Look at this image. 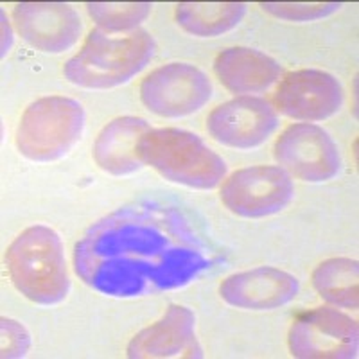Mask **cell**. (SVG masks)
<instances>
[{
	"mask_svg": "<svg viewBox=\"0 0 359 359\" xmlns=\"http://www.w3.org/2000/svg\"><path fill=\"white\" fill-rule=\"evenodd\" d=\"M214 252L182 210L144 201L94 223L74 246V271L107 297L135 298L191 284Z\"/></svg>",
	"mask_w": 359,
	"mask_h": 359,
	"instance_id": "cell-1",
	"label": "cell"
},
{
	"mask_svg": "<svg viewBox=\"0 0 359 359\" xmlns=\"http://www.w3.org/2000/svg\"><path fill=\"white\" fill-rule=\"evenodd\" d=\"M155 54V40L147 31L114 34L92 29L81 49L65 63L63 74L72 85L88 90L121 86L135 78Z\"/></svg>",
	"mask_w": 359,
	"mask_h": 359,
	"instance_id": "cell-2",
	"label": "cell"
},
{
	"mask_svg": "<svg viewBox=\"0 0 359 359\" xmlns=\"http://www.w3.org/2000/svg\"><path fill=\"white\" fill-rule=\"evenodd\" d=\"M9 278L18 293L38 306H56L70 291L62 237L45 224L25 229L6 253Z\"/></svg>",
	"mask_w": 359,
	"mask_h": 359,
	"instance_id": "cell-3",
	"label": "cell"
},
{
	"mask_svg": "<svg viewBox=\"0 0 359 359\" xmlns=\"http://www.w3.org/2000/svg\"><path fill=\"white\" fill-rule=\"evenodd\" d=\"M137 153L144 165L189 189H216L229 171L226 162L201 137L180 128H151L139 140Z\"/></svg>",
	"mask_w": 359,
	"mask_h": 359,
	"instance_id": "cell-4",
	"label": "cell"
},
{
	"mask_svg": "<svg viewBox=\"0 0 359 359\" xmlns=\"http://www.w3.org/2000/svg\"><path fill=\"white\" fill-rule=\"evenodd\" d=\"M85 130V108L79 101L50 95L31 102L18 123L17 149L33 162H54L72 151Z\"/></svg>",
	"mask_w": 359,
	"mask_h": 359,
	"instance_id": "cell-5",
	"label": "cell"
},
{
	"mask_svg": "<svg viewBox=\"0 0 359 359\" xmlns=\"http://www.w3.org/2000/svg\"><path fill=\"white\" fill-rule=\"evenodd\" d=\"M140 101L151 114L180 118L196 114L214 94L207 74L191 63H168L151 70L139 88Z\"/></svg>",
	"mask_w": 359,
	"mask_h": 359,
	"instance_id": "cell-6",
	"label": "cell"
},
{
	"mask_svg": "<svg viewBox=\"0 0 359 359\" xmlns=\"http://www.w3.org/2000/svg\"><path fill=\"white\" fill-rule=\"evenodd\" d=\"M294 184L280 165H253L223 180L219 198L236 216L259 219L278 214L291 203Z\"/></svg>",
	"mask_w": 359,
	"mask_h": 359,
	"instance_id": "cell-7",
	"label": "cell"
},
{
	"mask_svg": "<svg viewBox=\"0 0 359 359\" xmlns=\"http://www.w3.org/2000/svg\"><path fill=\"white\" fill-rule=\"evenodd\" d=\"M287 345L293 358H358L359 327L352 316L331 307H316L298 314L291 323Z\"/></svg>",
	"mask_w": 359,
	"mask_h": 359,
	"instance_id": "cell-8",
	"label": "cell"
},
{
	"mask_svg": "<svg viewBox=\"0 0 359 359\" xmlns=\"http://www.w3.org/2000/svg\"><path fill=\"white\" fill-rule=\"evenodd\" d=\"M273 156L287 175L309 184L329 182L341 171L338 144L318 124L287 126L275 140Z\"/></svg>",
	"mask_w": 359,
	"mask_h": 359,
	"instance_id": "cell-9",
	"label": "cell"
},
{
	"mask_svg": "<svg viewBox=\"0 0 359 359\" xmlns=\"http://www.w3.org/2000/svg\"><path fill=\"white\" fill-rule=\"evenodd\" d=\"M271 104L277 114L286 115L293 121L320 123L341 110V83L325 70H291L277 83Z\"/></svg>",
	"mask_w": 359,
	"mask_h": 359,
	"instance_id": "cell-10",
	"label": "cell"
},
{
	"mask_svg": "<svg viewBox=\"0 0 359 359\" xmlns=\"http://www.w3.org/2000/svg\"><path fill=\"white\" fill-rule=\"evenodd\" d=\"M277 128L278 114L271 101L255 95H237L207 117V131L217 144L243 151L262 146Z\"/></svg>",
	"mask_w": 359,
	"mask_h": 359,
	"instance_id": "cell-11",
	"label": "cell"
},
{
	"mask_svg": "<svg viewBox=\"0 0 359 359\" xmlns=\"http://www.w3.org/2000/svg\"><path fill=\"white\" fill-rule=\"evenodd\" d=\"M13 24L31 47L60 54L72 49L81 36L79 13L62 2H22L13 9Z\"/></svg>",
	"mask_w": 359,
	"mask_h": 359,
	"instance_id": "cell-12",
	"label": "cell"
},
{
	"mask_svg": "<svg viewBox=\"0 0 359 359\" xmlns=\"http://www.w3.org/2000/svg\"><path fill=\"white\" fill-rule=\"evenodd\" d=\"M126 355L131 359L203 358L196 338V316L189 307L172 304L158 322L133 336Z\"/></svg>",
	"mask_w": 359,
	"mask_h": 359,
	"instance_id": "cell-13",
	"label": "cell"
},
{
	"mask_svg": "<svg viewBox=\"0 0 359 359\" xmlns=\"http://www.w3.org/2000/svg\"><path fill=\"white\" fill-rule=\"evenodd\" d=\"M298 293V278L271 266L233 273L219 284V297L224 304L248 311L277 309L294 300Z\"/></svg>",
	"mask_w": 359,
	"mask_h": 359,
	"instance_id": "cell-14",
	"label": "cell"
},
{
	"mask_svg": "<svg viewBox=\"0 0 359 359\" xmlns=\"http://www.w3.org/2000/svg\"><path fill=\"white\" fill-rule=\"evenodd\" d=\"M214 74L232 94H262L277 85L284 69L275 57L252 47H229L214 60Z\"/></svg>",
	"mask_w": 359,
	"mask_h": 359,
	"instance_id": "cell-15",
	"label": "cell"
},
{
	"mask_svg": "<svg viewBox=\"0 0 359 359\" xmlns=\"http://www.w3.org/2000/svg\"><path fill=\"white\" fill-rule=\"evenodd\" d=\"M151 124L142 117H117L102 128L94 144V160L108 175L126 176L139 171L140 162L137 146Z\"/></svg>",
	"mask_w": 359,
	"mask_h": 359,
	"instance_id": "cell-16",
	"label": "cell"
},
{
	"mask_svg": "<svg viewBox=\"0 0 359 359\" xmlns=\"http://www.w3.org/2000/svg\"><path fill=\"white\" fill-rule=\"evenodd\" d=\"M248 6L243 2H182L176 6V24L185 33L210 38L229 33L241 24Z\"/></svg>",
	"mask_w": 359,
	"mask_h": 359,
	"instance_id": "cell-17",
	"label": "cell"
},
{
	"mask_svg": "<svg viewBox=\"0 0 359 359\" xmlns=\"http://www.w3.org/2000/svg\"><path fill=\"white\" fill-rule=\"evenodd\" d=\"M316 293L336 307L358 309L359 306V264L354 259L332 257L316 266L313 271Z\"/></svg>",
	"mask_w": 359,
	"mask_h": 359,
	"instance_id": "cell-18",
	"label": "cell"
},
{
	"mask_svg": "<svg viewBox=\"0 0 359 359\" xmlns=\"http://www.w3.org/2000/svg\"><path fill=\"white\" fill-rule=\"evenodd\" d=\"M149 2H88L90 18L107 33H133L151 15Z\"/></svg>",
	"mask_w": 359,
	"mask_h": 359,
	"instance_id": "cell-19",
	"label": "cell"
},
{
	"mask_svg": "<svg viewBox=\"0 0 359 359\" xmlns=\"http://www.w3.org/2000/svg\"><path fill=\"white\" fill-rule=\"evenodd\" d=\"M259 6L271 17L287 22L320 20L343 8L336 2H261Z\"/></svg>",
	"mask_w": 359,
	"mask_h": 359,
	"instance_id": "cell-20",
	"label": "cell"
},
{
	"mask_svg": "<svg viewBox=\"0 0 359 359\" xmlns=\"http://www.w3.org/2000/svg\"><path fill=\"white\" fill-rule=\"evenodd\" d=\"M2 358H24L31 347L29 332L22 323L2 318Z\"/></svg>",
	"mask_w": 359,
	"mask_h": 359,
	"instance_id": "cell-21",
	"label": "cell"
},
{
	"mask_svg": "<svg viewBox=\"0 0 359 359\" xmlns=\"http://www.w3.org/2000/svg\"><path fill=\"white\" fill-rule=\"evenodd\" d=\"M2 18H4V34H8L6 38H2V56H6V53H9V47H11V29H9V24L6 22V15L2 13Z\"/></svg>",
	"mask_w": 359,
	"mask_h": 359,
	"instance_id": "cell-22",
	"label": "cell"
}]
</instances>
